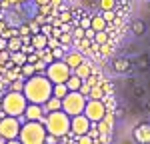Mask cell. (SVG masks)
I'll return each instance as SVG.
<instances>
[{
	"mask_svg": "<svg viewBox=\"0 0 150 144\" xmlns=\"http://www.w3.org/2000/svg\"><path fill=\"white\" fill-rule=\"evenodd\" d=\"M52 88H54V82L48 78L46 74L44 72H36L24 82V96L28 98V102L44 104L52 96Z\"/></svg>",
	"mask_w": 150,
	"mask_h": 144,
	"instance_id": "obj_1",
	"label": "cell"
},
{
	"mask_svg": "<svg viewBox=\"0 0 150 144\" xmlns=\"http://www.w3.org/2000/svg\"><path fill=\"white\" fill-rule=\"evenodd\" d=\"M46 124L40 122V120H26L20 128V142L22 144H44V138H46Z\"/></svg>",
	"mask_w": 150,
	"mask_h": 144,
	"instance_id": "obj_2",
	"label": "cell"
},
{
	"mask_svg": "<svg viewBox=\"0 0 150 144\" xmlns=\"http://www.w3.org/2000/svg\"><path fill=\"white\" fill-rule=\"evenodd\" d=\"M0 106L4 114L10 116H22L26 106H28V98L24 96V92H16V90H8L6 94L0 98Z\"/></svg>",
	"mask_w": 150,
	"mask_h": 144,
	"instance_id": "obj_3",
	"label": "cell"
},
{
	"mask_svg": "<svg viewBox=\"0 0 150 144\" xmlns=\"http://www.w3.org/2000/svg\"><path fill=\"white\" fill-rule=\"evenodd\" d=\"M70 116L68 112H64L62 108L60 110H54V112H48L46 118H44V124H46V130L50 134H56V136H64L70 132Z\"/></svg>",
	"mask_w": 150,
	"mask_h": 144,
	"instance_id": "obj_4",
	"label": "cell"
},
{
	"mask_svg": "<svg viewBox=\"0 0 150 144\" xmlns=\"http://www.w3.org/2000/svg\"><path fill=\"white\" fill-rule=\"evenodd\" d=\"M20 128H22V124H20V116H10V114H4L2 118H0V134H2V138L6 140V142H20V138H18V134H20Z\"/></svg>",
	"mask_w": 150,
	"mask_h": 144,
	"instance_id": "obj_5",
	"label": "cell"
},
{
	"mask_svg": "<svg viewBox=\"0 0 150 144\" xmlns=\"http://www.w3.org/2000/svg\"><path fill=\"white\" fill-rule=\"evenodd\" d=\"M86 96L82 94L80 90H70L68 94L62 98V110L68 112L70 116H76V114H82L84 112V106H86Z\"/></svg>",
	"mask_w": 150,
	"mask_h": 144,
	"instance_id": "obj_6",
	"label": "cell"
},
{
	"mask_svg": "<svg viewBox=\"0 0 150 144\" xmlns=\"http://www.w3.org/2000/svg\"><path fill=\"white\" fill-rule=\"evenodd\" d=\"M44 74H46L54 84H58V82H66V80H68L70 74H72V68H70L64 60H54V62H50L46 66Z\"/></svg>",
	"mask_w": 150,
	"mask_h": 144,
	"instance_id": "obj_7",
	"label": "cell"
},
{
	"mask_svg": "<svg viewBox=\"0 0 150 144\" xmlns=\"http://www.w3.org/2000/svg\"><path fill=\"white\" fill-rule=\"evenodd\" d=\"M108 108H106V102L100 100V98H88L86 100V106H84V114L92 122H100V120L106 116Z\"/></svg>",
	"mask_w": 150,
	"mask_h": 144,
	"instance_id": "obj_8",
	"label": "cell"
},
{
	"mask_svg": "<svg viewBox=\"0 0 150 144\" xmlns=\"http://www.w3.org/2000/svg\"><path fill=\"white\" fill-rule=\"evenodd\" d=\"M90 126H92V120L88 118L84 112L82 114H76L70 118V132L74 136H82V134H88L90 132Z\"/></svg>",
	"mask_w": 150,
	"mask_h": 144,
	"instance_id": "obj_9",
	"label": "cell"
},
{
	"mask_svg": "<svg viewBox=\"0 0 150 144\" xmlns=\"http://www.w3.org/2000/svg\"><path fill=\"white\" fill-rule=\"evenodd\" d=\"M24 118L26 120H40V122H44L46 118V110L42 104H36V102H28V106L24 110Z\"/></svg>",
	"mask_w": 150,
	"mask_h": 144,
	"instance_id": "obj_10",
	"label": "cell"
},
{
	"mask_svg": "<svg viewBox=\"0 0 150 144\" xmlns=\"http://www.w3.org/2000/svg\"><path fill=\"white\" fill-rule=\"evenodd\" d=\"M134 140L140 144H148L150 142V122H140L134 128Z\"/></svg>",
	"mask_w": 150,
	"mask_h": 144,
	"instance_id": "obj_11",
	"label": "cell"
},
{
	"mask_svg": "<svg viewBox=\"0 0 150 144\" xmlns=\"http://www.w3.org/2000/svg\"><path fill=\"white\" fill-rule=\"evenodd\" d=\"M130 68H132V60L122 58V56L112 60V70L116 74H126V72H130Z\"/></svg>",
	"mask_w": 150,
	"mask_h": 144,
	"instance_id": "obj_12",
	"label": "cell"
},
{
	"mask_svg": "<svg viewBox=\"0 0 150 144\" xmlns=\"http://www.w3.org/2000/svg\"><path fill=\"white\" fill-rule=\"evenodd\" d=\"M62 60H64L70 68L74 70L76 66H80L82 62H84V54H82V52H78V50H72V52H68V54H64V58H62Z\"/></svg>",
	"mask_w": 150,
	"mask_h": 144,
	"instance_id": "obj_13",
	"label": "cell"
},
{
	"mask_svg": "<svg viewBox=\"0 0 150 144\" xmlns=\"http://www.w3.org/2000/svg\"><path fill=\"white\" fill-rule=\"evenodd\" d=\"M42 106H44V110H46V114L48 112H54V110H60V108H62V98H58V96L52 94Z\"/></svg>",
	"mask_w": 150,
	"mask_h": 144,
	"instance_id": "obj_14",
	"label": "cell"
},
{
	"mask_svg": "<svg viewBox=\"0 0 150 144\" xmlns=\"http://www.w3.org/2000/svg\"><path fill=\"white\" fill-rule=\"evenodd\" d=\"M36 50H44L48 46V36L42 34V32H38V34H32V42H30Z\"/></svg>",
	"mask_w": 150,
	"mask_h": 144,
	"instance_id": "obj_15",
	"label": "cell"
},
{
	"mask_svg": "<svg viewBox=\"0 0 150 144\" xmlns=\"http://www.w3.org/2000/svg\"><path fill=\"white\" fill-rule=\"evenodd\" d=\"M72 72H74V74H78V76H80L82 80H86V78H88V76L92 74V64H88V62L84 60V62H82L80 66H76V68H74Z\"/></svg>",
	"mask_w": 150,
	"mask_h": 144,
	"instance_id": "obj_16",
	"label": "cell"
},
{
	"mask_svg": "<svg viewBox=\"0 0 150 144\" xmlns=\"http://www.w3.org/2000/svg\"><path fill=\"white\" fill-rule=\"evenodd\" d=\"M10 62L16 64V66H22L28 62V54L24 50H16V52H10Z\"/></svg>",
	"mask_w": 150,
	"mask_h": 144,
	"instance_id": "obj_17",
	"label": "cell"
},
{
	"mask_svg": "<svg viewBox=\"0 0 150 144\" xmlns=\"http://www.w3.org/2000/svg\"><path fill=\"white\" fill-rule=\"evenodd\" d=\"M134 66H136V70L146 72V70L150 68V58H148V54H140L138 58L134 60Z\"/></svg>",
	"mask_w": 150,
	"mask_h": 144,
	"instance_id": "obj_18",
	"label": "cell"
},
{
	"mask_svg": "<svg viewBox=\"0 0 150 144\" xmlns=\"http://www.w3.org/2000/svg\"><path fill=\"white\" fill-rule=\"evenodd\" d=\"M82 82H84V80H82L78 74H74V72L70 74V78L66 80V84H68L70 90H80V88H82Z\"/></svg>",
	"mask_w": 150,
	"mask_h": 144,
	"instance_id": "obj_19",
	"label": "cell"
},
{
	"mask_svg": "<svg viewBox=\"0 0 150 144\" xmlns=\"http://www.w3.org/2000/svg\"><path fill=\"white\" fill-rule=\"evenodd\" d=\"M68 92H70V88H68L66 82H58V84H54V88H52V94L58 96V98H64Z\"/></svg>",
	"mask_w": 150,
	"mask_h": 144,
	"instance_id": "obj_20",
	"label": "cell"
},
{
	"mask_svg": "<svg viewBox=\"0 0 150 144\" xmlns=\"http://www.w3.org/2000/svg\"><path fill=\"white\" fill-rule=\"evenodd\" d=\"M92 30L98 32V30H106V20H104L102 14H94L92 16Z\"/></svg>",
	"mask_w": 150,
	"mask_h": 144,
	"instance_id": "obj_21",
	"label": "cell"
},
{
	"mask_svg": "<svg viewBox=\"0 0 150 144\" xmlns=\"http://www.w3.org/2000/svg\"><path fill=\"white\" fill-rule=\"evenodd\" d=\"M22 46H24L22 36H12V38H8V50H10V52L22 50Z\"/></svg>",
	"mask_w": 150,
	"mask_h": 144,
	"instance_id": "obj_22",
	"label": "cell"
},
{
	"mask_svg": "<svg viewBox=\"0 0 150 144\" xmlns=\"http://www.w3.org/2000/svg\"><path fill=\"white\" fill-rule=\"evenodd\" d=\"M146 32V24L142 20H132V34L134 36H144Z\"/></svg>",
	"mask_w": 150,
	"mask_h": 144,
	"instance_id": "obj_23",
	"label": "cell"
},
{
	"mask_svg": "<svg viewBox=\"0 0 150 144\" xmlns=\"http://www.w3.org/2000/svg\"><path fill=\"white\" fill-rule=\"evenodd\" d=\"M110 40V36L106 30H98V32H94V44H98V46H102Z\"/></svg>",
	"mask_w": 150,
	"mask_h": 144,
	"instance_id": "obj_24",
	"label": "cell"
},
{
	"mask_svg": "<svg viewBox=\"0 0 150 144\" xmlns=\"http://www.w3.org/2000/svg\"><path fill=\"white\" fill-rule=\"evenodd\" d=\"M24 82H26V78L20 76V78H14L10 82V90H16V92H24Z\"/></svg>",
	"mask_w": 150,
	"mask_h": 144,
	"instance_id": "obj_25",
	"label": "cell"
},
{
	"mask_svg": "<svg viewBox=\"0 0 150 144\" xmlns=\"http://www.w3.org/2000/svg\"><path fill=\"white\" fill-rule=\"evenodd\" d=\"M116 0H100V10H114Z\"/></svg>",
	"mask_w": 150,
	"mask_h": 144,
	"instance_id": "obj_26",
	"label": "cell"
},
{
	"mask_svg": "<svg viewBox=\"0 0 150 144\" xmlns=\"http://www.w3.org/2000/svg\"><path fill=\"white\" fill-rule=\"evenodd\" d=\"M78 26H82L84 30L86 28H92V16H82L80 20H78Z\"/></svg>",
	"mask_w": 150,
	"mask_h": 144,
	"instance_id": "obj_27",
	"label": "cell"
},
{
	"mask_svg": "<svg viewBox=\"0 0 150 144\" xmlns=\"http://www.w3.org/2000/svg\"><path fill=\"white\" fill-rule=\"evenodd\" d=\"M52 54H54V60H62L64 58V48H62V44L56 48H52Z\"/></svg>",
	"mask_w": 150,
	"mask_h": 144,
	"instance_id": "obj_28",
	"label": "cell"
},
{
	"mask_svg": "<svg viewBox=\"0 0 150 144\" xmlns=\"http://www.w3.org/2000/svg\"><path fill=\"white\" fill-rule=\"evenodd\" d=\"M56 142H60V136H56V134H50V132H48L46 138H44V144H56Z\"/></svg>",
	"mask_w": 150,
	"mask_h": 144,
	"instance_id": "obj_29",
	"label": "cell"
},
{
	"mask_svg": "<svg viewBox=\"0 0 150 144\" xmlns=\"http://www.w3.org/2000/svg\"><path fill=\"white\" fill-rule=\"evenodd\" d=\"M102 16L106 22H112L114 20V10H102Z\"/></svg>",
	"mask_w": 150,
	"mask_h": 144,
	"instance_id": "obj_30",
	"label": "cell"
},
{
	"mask_svg": "<svg viewBox=\"0 0 150 144\" xmlns=\"http://www.w3.org/2000/svg\"><path fill=\"white\" fill-rule=\"evenodd\" d=\"M84 34H86V30H84L82 26H78V28H76V32H74V40H80Z\"/></svg>",
	"mask_w": 150,
	"mask_h": 144,
	"instance_id": "obj_31",
	"label": "cell"
},
{
	"mask_svg": "<svg viewBox=\"0 0 150 144\" xmlns=\"http://www.w3.org/2000/svg\"><path fill=\"white\" fill-rule=\"evenodd\" d=\"M70 20H72V16H70V12H62V14H60V22H70Z\"/></svg>",
	"mask_w": 150,
	"mask_h": 144,
	"instance_id": "obj_32",
	"label": "cell"
},
{
	"mask_svg": "<svg viewBox=\"0 0 150 144\" xmlns=\"http://www.w3.org/2000/svg\"><path fill=\"white\" fill-rule=\"evenodd\" d=\"M58 38H60V44H68L70 40H72V36H68V34H60Z\"/></svg>",
	"mask_w": 150,
	"mask_h": 144,
	"instance_id": "obj_33",
	"label": "cell"
},
{
	"mask_svg": "<svg viewBox=\"0 0 150 144\" xmlns=\"http://www.w3.org/2000/svg\"><path fill=\"white\" fill-rule=\"evenodd\" d=\"M134 96H136V98L144 96V88H142V86H134Z\"/></svg>",
	"mask_w": 150,
	"mask_h": 144,
	"instance_id": "obj_34",
	"label": "cell"
},
{
	"mask_svg": "<svg viewBox=\"0 0 150 144\" xmlns=\"http://www.w3.org/2000/svg\"><path fill=\"white\" fill-rule=\"evenodd\" d=\"M102 54H110V52H112V46H110V44H108V42H106V44H102Z\"/></svg>",
	"mask_w": 150,
	"mask_h": 144,
	"instance_id": "obj_35",
	"label": "cell"
},
{
	"mask_svg": "<svg viewBox=\"0 0 150 144\" xmlns=\"http://www.w3.org/2000/svg\"><path fill=\"white\" fill-rule=\"evenodd\" d=\"M50 2H52V0H36L38 6H42V4H50Z\"/></svg>",
	"mask_w": 150,
	"mask_h": 144,
	"instance_id": "obj_36",
	"label": "cell"
},
{
	"mask_svg": "<svg viewBox=\"0 0 150 144\" xmlns=\"http://www.w3.org/2000/svg\"><path fill=\"white\" fill-rule=\"evenodd\" d=\"M0 142H6V140H4V138H2V134H0Z\"/></svg>",
	"mask_w": 150,
	"mask_h": 144,
	"instance_id": "obj_37",
	"label": "cell"
}]
</instances>
